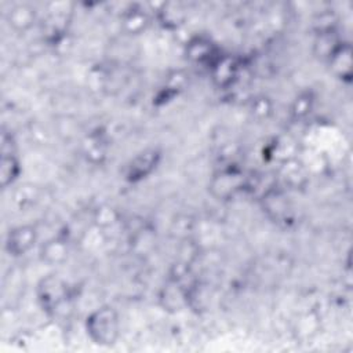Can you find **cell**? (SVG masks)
<instances>
[{"mask_svg":"<svg viewBox=\"0 0 353 353\" xmlns=\"http://www.w3.org/2000/svg\"><path fill=\"white\" fill-rule=\"evenodd\" d=\"M68 254H69L68 241L62 237L50 239L46 243H43V245L40 247L41 261L51 266L62 265L68 259Z\"/></svg>","mask_w":353,"mask_h":353,"instance_id":"cell-7","label":"cell"},{"mask_svg":"<svg viewBox=\"0 0 353 353\" xmlns=\"http://www.w3.org/2000/svg\"><path fill=\"white\" fill-rule=\"evenodd\" d=\"M262 204L263 210L268 212V215L276 221L284 218L288 211V204L287 199L280 190L276 189H269L268 192L263 193L262 196Z\"/></svg>","mask_w":353,"mask_h":353,"instance_id":"cell-10","label":"cell"},{"mask_svg":"<svg viewBox=\"0 0 353 353\" xmlns=\"http://www.w3.org/2000/svg\"><path fill=\"white\" fill-rule=\"evenodd\" d=\"M247 186V176L233 167L223 168L218 171L211 182H210V192L218 200H228L232 199L237 192L243 190Z\"/></svg>","mask_w":353,"mask_h":353,"instance_id":"cell-2","label":"cell"},{"mask_svg":"<svg viewBox=\"0 0 353 353\" xmlns=\"http://www.w3.org/2000/svg\"><path fill=\"white\" fill-rule=\"evenodd\" d=\"M186 57L193 62H210V65H212L219 55H216L214 46L208 40L197 37L189 41V44L186 46Z\"/></svg>","mask_w":353,"mask_h":353,"instance_id":"cell-9","label":"cell"},{"mask_svg":"<svg viewBox=\"0 0 353 353\" xmlns=\"http://www.w3.org/2000/svg\"><path fill=\"white\" fill-rule=\"evenodd\" d=\"M159 153L156 150H146L141 153L138 157H135L130 167H128V176L130 179H139L145 178L157 164Z\"/></svg>","mask_w":353,"mask_h":353,"instance_id":"cell-12","label":"cell"},{"mask_svg":"<svg viewBox=\"0 0 353 353\" xmlns=\"http://www.w3.org/2000/svg\"><path fill=\"white\" fill-rule=\"evenodd\" d=\"M19 163L15 154H1L0 161V179L1 186L8 188L19 175Z\"/></svg>","mask_w":353,"mask_h":353,"instance_id":"cell-14","label":"cell"},{"mask_svg":"<svg viewBox=\"0 0 353 353\" xmlns=\"http://www.w3.org/2000/svg\"><path fill=\"white\" fill-rule=\"evenodd\" d=\"M119 212L108 205V204H103V205H99L95 208L94 214H92V222L98 226V228H109V226H113L114 223L119 222Z\"/></svg>","mask_w":353,"mask_h":353,"instance_id":"cell-15","label":"cell"},{"mask_svg":"<svg viewBox=\"0 0 353 353\" xmlns=\"http://www.w3.org/2000/svg\"><path fill=\"white\" fill-rule=\"evenodd\" d=\"M313 95L310 92H301L291 103V114L294 119L301 120L306 117L313 108Z\"/></svg>","mask_w":353,"mask_h":353,"instance_id":"cell-16","label":"cell"},{"mask_svg":"<svg viewBox=\"0 0 353 353\" xmlns=\"http://www.w3.org/2000/svg\"><path fill=\"white\" fill-rule=\"evenodd\" d=\"M251 112L258 119H266L272 113V102L266 97H256L252 101Z\"/></svg>","mask_w":353,"mask_h":353,"instance_id":"cell-17","label":"cell"},{"mask_svg":"<svg viewBox=\"0 0 353 353\" xmlns=\"http://www.w3.org/2000/svg\"><path fill=\"white\" fill-rule=\"evenodd\" d=\"M37 299L46 312H57L68 299V285L55 274L46 276L37 284Z\"/></svg>","mask_w":353,"mask_h":353,"instance_id":"cell-3","label":"cell"},{"mask_svg":"<svg viewBox=\"0 0 353 353\" xmlns=\"http://www.w3.org/2000/svg\"><path fill=\"white\" fill-rule=\"evenodd\" d=\"M342 44V41L336 37L334 30L319 32L313 44V52L319 59L328 62L336 48Z\"/></svg>","mask_w":353,"mask_h":353,"instance_id":"cell-11","label":"cell"},{"mask_svg":"<svg viewBox=\"0 0 353 353\" xmlns=\"http://www.w3.org/2000/svg\"><path fill=\"white\" fill-rule=\"evenodd\" d=\"M6 21L12 30L18 33H25L30 28H33V25L36 23L37 12L34 7L29 4H25V3L15 4L7 11Z\"/></svg>","mask_w":353,"mask_h":353,"instance_id":"cell-5","label":"cell"},{"mask_svg":"<svg viewBox=\"0 0 353 353\" xmlns=\"http://www.w3.org/2000/svg\"><path fill=\"white\" fill-rule=\"evenodd\" d=\"M211 73L215 84L219 87H228L237 77V63L230 57L219 55L211 65Z\"/></svg>","mask_w":353,"mask_h":353,"instance_id":"cell-8","label":"cell"},{"mask_svg":"<svg viewBox=\"0 0 353 353\" xmlns=\"http://www.w3.org/2000/svg\"><path fill=\"white\" fill-rule=\"evenodd\" d=\"M85 331L90 339L97 345H114L120 335L119 313L109 305L97 307L85 319Z\"/></svg>","mask_w":353,"mask_h":353,"instance_id":"cell-1","label":"cell"},{"mask_svg":"<svg viewBox=\"0 0 353 353\" xmlns=\"http://www.w3.org/2000/svg\"><path fill=\"white\" fill-rule=\"evenodd\" d=\"M332 70V73L342 79V80H350L352 77V47L347 43H342L336 51L332 54V57L327 62Z\"/></svg>","mask_w":353,"mask_h":353,"instance_id":"cell-6","label":"cell"},{"mask_svg":"<svg viewBox=\"0 0 353 353\" xmlns=\"http://www.w3.org/2000/svg\"><path fill=\"white\" fill-rule=\"evenodd\" d=\"M37 241V229L33 225H19L12 228L6 237V250L12 256L29 252Z\"/></svg>","mask_w":353,"mask_h":353,"instance_id":"cell-4","label":"cell"},{"mask_svg":"<svg viewBox=\"0 0 353 353\" xmlns=\"http://www.w3.org/2000/svg\"><path fill=\"white\" fill-rule=\"evenodd\" d=\"M121 23L128 34H139L146 29L149 18L142 8H132L124 14Z\"/></svg>","mask_w":353,"mask_h":353,"instance_id":"cell-13","label":"cell"}]
</instances>
